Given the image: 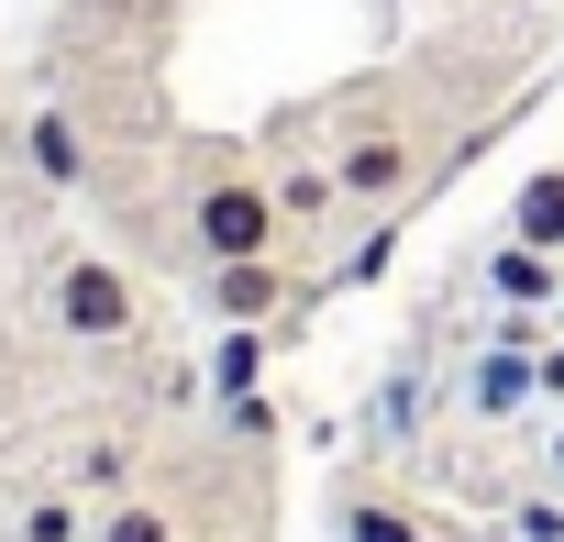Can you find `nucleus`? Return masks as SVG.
I'll list each match as a JSON object with an SVG mask.
<instances>
[{"label": "nucleus", "instance_id": "obj_1", "mask_svg": "<svg viewBox=\"0 0 564 542\" xmlns=\"http://www.w3.org/2000/svg\"><path fill=\"white\" fill-rule=\"evenodd\" d=\"M276 221H289V210H276V188L265 177H243V166H210L199 177V199H188V232H199V254L221 265V254H265L276 243Z\"/></svg>", "mask_w": 564, "mask_h": 542}, {"label": "nucleus", "instance_id": "obj_2", "mask_svg": "<svg viewBox=\"0 0 564 542\" xmlns=\"http://www.w3.org/2000/svg\"><path fill=\"white\" fill-rule=\"evenodd\" d=\"M56 322L78 333V344H122L133 333V278L111 254H67L56 265Z\"/></svg>", "mask_w": 564, "mask_h": 542}, {"label": "nucleus", "instance_id": "obj_3", "mask_svg": "<svg viewBox=\"0 0 564 542\" xmlns=\"http://www.w3.org/2000/svg\"><path fill=\"white\" fill-rule=\"evenodd\" d=\"M333 177H344V199H366V210H399V199H410V177H421V155H410V133H355Z\"/></svg>", "mask_w": 564, "mask_h": 542}, {"label": "nucleus", "instance_id": "obj_4", "mask_svg": "<svg viewBox=\"0 0 564 542\" xmlns=\"http://www.w3.org/2000/svg\"><path fill=\"white\" fill-rule=\"evenodd\" d=\"M276 300H289L276 254H221V265H210V311H221V322H265Z\"/></svg>", "mask_w": 564, "mask_h": 542}, {"label": "nucleus", "instance_id": "obj_5", "mask_svg": "<svg viewBox=\"0 0 564 542\" xmlns=\"http://www.w3.org/2000/svg\"><path fill=\"white\" fill-rule=\"evenodd\" d=\"M520 243H542V254L564 243V166H542V177L520 188Z\"/></svg>", "mask_w": 564, "mask_h": 542}, {"label": "nucleus", "instance_id": "obj_6", "mask_svg": "<svg viewBox=\"0 0 564 542\" xmlns=\"http://www.w3.org/2000/svg\"><path fill=\"white\" fill-rule=\"evenodd\" d=\"M487 278H498V300H553V254H542V243H509Z\"/></svg>", "mask_w": 564, "mask_h": 542}, {"label": "nucleus", "instance_id": "obj_7", "mask_svg": "<svg viewBox=\"0 0 564 542\" xmlns=\"http://www.w3.org/2000/svg\"><path fill=\"white\" fill-rule=\"evenodd\" d=\"M333 199H344V177H333V166H289V177H276V210H289V221H322Z\"/></svg>", "mask_w": 564, "mask_h": 542}, {"label": "nucleus", "instance_id": "obj_8", "mask_svg": "<svg viewBox=\"0 0 564 542\" xmlns=\"http://www.w3.org/2000/svg\"><path fill=\"white\" fill-rule=\"evenodd\" d=\"M23 144H34V166H45L56 188L78 177V122H67V111H34V133H23Z\"/></svg>", "mask_w": 564, "mask_h": 542}, {"label": "nucleus", "instance_id": "obj_9", "mask_svg": "<svg viewBox=\"0 0 564 542\" xmlns=\"http://www.w3.org/2000/svg\"><path fill=\"white\" fill-rule=\"evenodd\" d=\"M344 542H432V531H421L410 509H388V498H355V509H344Z\"/></svg>", "mask_w": 564, "mask_h": 542}, {"label": "nucleus", "instance_id": "obj_10", "mask_svg": "<svg viewBox=\"0 0 564 542\" xmlns=\"http://www.w3.org/2000/svg\"><path fill=\"white\" fill-rule=\"evenodd\" d=\"M520 388H531V366H520V355H487V366H476V410H509Z\"/></svg>", "mask_w": 564, "mask_h": 542}, {"label": "nucleus", "instance_id": "obj_11", "mask_svg": "<svg viewBox=\"0 0 564 542\" xmlns=\"http://www.w3.org/2000/svg\"><path fill=\"white\" fill-rule=\"evenodd\" d=\"M89 542H177V531H166V509H111Z\"/></svg>", "mask_w": 564, "mask_h": 542}, {"label": "nucleus", "instance_id": "obj_12", "mask_svg": "<svg viewBox=\"0 0 564 542\" xmlns=\"http://www.w3.org/2000/svg\"><path fill=\"white\" fill-rule=\"evenodd\" d=\"M23 542H78V509H67V498H34V509H23Z\"/></svg>", "mask_w": 564, "mask_h": 542}]
</instances>
